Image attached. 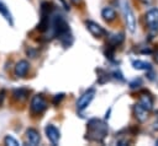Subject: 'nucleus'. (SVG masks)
Listing matches in <instances>:
<instances>
[{
  "label": "nucleus",
  "mask_w": 158,
  "mask_h": 146,
  "mask_svg": "<svg viewBox=\"0 0 158 146\" xmlns=\"http://www.w3.org/2000/svg\"><path fill=\"white\" fill-rule=\"evenodd\" d=\"M153 128H154V130H158V110L156 112V118H154V123H153Z\"/></svg>",
  "instance_id": "obj_22"
},
{
  "label": "nucleus",
  "mask_w": 158,
  "mask_h": 146,
  "mask_svg": "<svg viewBox=\"0 0 158 146\" xmlns=\"http://www.w3.org/2000/svg\"><path fill=\"white\" fill-rule=\"evenodd\" d=\"M0 13H1V15H2V16H4V17H5V18H6V20H7V21H9V22H10L11 25H12V18H11V13H10L9 9H7V7H6V6H5V5H4V4H2L1 1H0Z\"/></svg>",
  "instance_id": "obj_17"
},
{
  "label": "nucleus",
  "mask_w": 158,
  "mask_h": 146,
  "mask_svg": "<svg viewBox=\"0 0 158 146\" xmlns=\"http://www.w3.org/2000/svg\"><path fill=\"white\" fill-rule=\"evenodd\" d=\"M28 93H30L28 90H26V88H19V90H15V91L12 92V96H14V98H15L16 101L23 102V101L27 99Z\"/></svg>",
  "instance_id": "obj_15"
},
{
  "label": "nucleus",
  "mask_w": 158,
  "mask_h": 146,
  "mask_svg": "<svg viewBox=\"0 0 158 146\" xmlns=\"http://www.w3.org/2000/svg\"><path fill=\"white\" fill-rule=\"evenodd\" d=\"M4 144L7 145V146H19V141H17L16 139H14L12 136H10V135L5 136V139H4Z\"/></svg>",
  "instance_id": "obj_18"
},
{
  "label": "nucleus",
  "mask_w": 158,
  "mask_h": 146,
  "mask_svg": "<svg viewBox=\"0 0 158 146\" xmlns=\"http://www.w3.org/2000/svg\"><path fill=\"white\" fill-rule=\"evenodd\" d=\"M123 39H125V34H123L122 32H121V33H118V34H114V36H111V37L109 38L107 45H110V47H112V48L118 47V45H121V44H122Z\"/></svg>",
  "instance_id": "obj_14"
},
{
  "label": "nucleus",
  "mask_w": 158,
  "mask_h": 146,
  "mask_svg": "<svg viewBox=\"0 0 158 146\" xmlns=\"http://www.w3.org/2000/svg\"><path fill=\"white\" fill-rule=\"evenodd\" d=\"M70 1H72V4L75 5V6H79V5H81V2H83V0H70Z\"/></svg>",
  "instance_id": "obj_24"
},
{
  "label": "nucleus",
  "mask_w": 158,
  "mask_h": 146,
  "mask_svg": "<svg viewBox=\"0 0 158 146\" xmlns=\"http://www.w3.org/2000/svg\"><path fill=\"white\" fill-rule=\"evenodd\" d=\"M152 1H153V0H142V2H144L146 5H149Z\"/></svg>",
  "instance_id": "obj_27"
},
{
  "label": "nucleus",
  "mask_w": 158,
  "mask_h": 146,
  "mask_svg": "<svg viewBox=\"0 0 158 146\" xmlns=\"http://www.w3.org/2000/svg\"><path fill=\"white\" fill-rule=\"evenodd\" d=\"M132 65H133V67L137 69V70H151V69H152V67H151V64H148V63H146V61H142V60H135V61L132 63Z\"/></svg>",
  "instance_id": "obj_16"
},
{
  "label": "nucleus",
  "mask_w": 158,
  "mask_h": 146,
  "mask_svg": "<svg viewBox=\"0 0 158 146\" xmlns=\"http://www.w3.org/2000/svg\"><path fill=\"white\" fill-rule=\"evenodd\" d=\"M52 26H53V29H54V34L65 44L68 45V38H70V32H69V26L68 23L65 22V20L60 16V15H56L53 17V21H52Z\"/></svg>",
  "instance_id": "obj_2"
},
{
  "label": "nucleus",
  "mask_w": 158,
  "mask_h": 146,
  "mask_svg": "<svg viewBox=\"0 0 158 146\" xmlns=\"http://www.w3.org/2000/svg\"><path fill=\"white\" fill-rule=\"evenodd\" d=\"M60 2H62V4H63V6H64V9H65V10H68V11H69V6H68V5H67V2H65V1H64V0H60Z\"/></svg>",
  "instance_id": "obj_26"
},
{
  "label": "nucleus",
  "mask_w": 158,
  "mask_h": 146,
  "mask_svg": "<svg viewBox=\"0 0 158 146\" xmlns=\"http://www.w3.org/2000/svg\"><path fill=\"white\" fill-rule=\"evenodd\" d=\"M44 131H46V135H47L48 140H49L53 145H58L59 139H60V133H59V130H58L54 125L48 124V125L44 128Z\"/></svg>",
  "instance_id": "obj_7"
},
{
  "label": "nucleus",
  "mask_w": 158,
  "mask_h": 146,
  "mask_svg": "<svg viewBox=\"0 0 158 146\" xmlns=\"http://www.w3.org/2000/svg\"><path fill=\"white\" fill-rule=\"evenodd\" d=\"M26 137L31 145H38L41 141V135L38 133V130H36L33 128H28L26 130Z\"/></svg>",
  "instance_id": "obj_12"
},
{
  "label": "nucleus",
  "mask_w": 158,
  "mask_h": 146,
  "mask_svg": "<svg viewBox=\"0 0 158 146\" xmlns=\"http://www.w3.org/2000/svg\"><path fill=\"white\" fill-rule=\"evenodd\" d=\"M138 104L139 106H142L146 110H148V112H151L152 109H153V98H152V96H149L148 93H141V96H139V99H138Z\"/></svg>",
  "instance_id": "obj_10"
},
{
  "label": "nucleus",
  "mask_w": 158,
  "mask_h": 146,
  "mask_svg": "<svg viewBox=\"0 0 158 146\" xmlns=\"http://www.w3.org/2000/svg\"><path fill=\"white\" fill-rule=\"evenodd\" d=\"M85 26H86V28L89 29V32H90L94 37H96V38H101L102 36H106V31H105L100 25H98V23L94 22V21H90V20L85 21Z\"/></svg>",
  "instance_id": "obj_6"
},
{
  "label": "nucleus",
  "mask_w": 158,
  "mask_h": 146,
  "mask_svg": "<svg viewBox=\"0 0 158 146\" xmlns=\"http://www.w3.org/2000/svg\"><path fill=\"white\" fill-rule=\"evenodd\" d=\"M153 59H154V61L158 64V49L154 52V54H153Z\"/></svg>",
  "instance_id": "obj_25"
},
{
  "label": "nucleus",
  "mask_w": 158,
  "mask_h": 146,
  "mask_svg": "<svg viewBox=\"0 0 158 146\" xmlns=\"http://www.w3.org/2000/svg\"><path fill=\"white\" fill-rule=\"evenodd\" d=\"M146 25L148 27V29L152 33H157L158 32V9L153 7L151 10H148L146 12Z\"/></svg>",
  "instance_id": "obj_3"
},
{
  "label": "nucleus",
  "mask_w": 158,
  "mask_h": 146,
  "mask_svg": "<svg viewBox=\"0 0 158 146\" xmlns=\"http://www.w3.org/2000/svg\"><path fill=\"white\" fill-rule=\"evenodd\" d=\"M148 113H149V112L146 110V109H144L142 106H139L138 103L133 106V114H135L136 119H137L139 123H143V121L147 120V118H148Z\"/></svg>",
  "instance_id": "obj_11"
},
{
  "label": "nucleus",
  "mask_w": 158,
  "mask_h": 146,
  "mask_svg": "<svg viewBox=\"0 0 158 146\" xmlns=\"http://www.w3.org/2000/svg\"><path fill=\"white\" fill-rule=\"evenodd\" d=\"M63 98H64V93H58V94H56V96L53 97V101H52V102H53V104L57 106V104L60 103V101H62Z\"/></svg>",
  "instance_id": "obj_19"
},
{
  "label": "nucleus",
  "mask_w": 158,
  "mask_h": 146,
  "mask_svg": "<svg viewBox=\"0 0 158 146\" xmlns=\"http://www.w3.org/2000/svg\"><path fill=\"white\" fill-rule=\"evenodd\" d=\"M156 145H158V139H157V141H156Z\"/></svg>",
  "instance_id": "obj_28"
},
{
  "label": "nucleus",
  "mask_w": 158,
  "mask_h": 146,
  "mask_svg": "<svg viewBox=\"0 0 158 146\" xmlns=\"http://www.w3.org/2000/svg\"><path fill=\"white\" fill-rule=\"evenodd\" d=\"M141 83H142V81H141V79H138V80H135L133 82H131V83H130V87H131V88H136V87L141 86Z\"/></svg>",
  "instance_id": "obj_20"
},
{
  "label": "nucleus",
  "mask_w": 158,
  "mask_h": 146,
  "mask_svg": "<svg viewBox=\"0 0 158 146\" xmlns=\"http://www.w3.org/2000/svg\"><path fill=\"white\" fill-rule=\"evenodd\" d=\"M30 69V63L27 60H19L15 65V69H14V72H15V76L17 77H25L27 71Z\"/></svg>",
  "instance_id": "obj_9"
},
{
  "label": "nucleus",
  "mask_w": 158,
  "mask_h": 146,
  "mask_svg": "<svg viewBox=\"0 0 158 146\" xmlns=\"http://www.w3.org/2000/svg\"><path fill=\"white\" fill-rule=\"evenodd\" d=\"M125 18H126V23H127V28L130 32H135L136 29V17L130 7L128 4L125 5Z\"/></svg>",
  "instance_id": "obj_8"
},
{
  "label": "nucleus",
  "mask_w": 158,
  "mask_h": 146,
  "mask_svg": "<svg viewBox=\"0 0 158 146\" xmlns=\"http://www.w3.org/2000/svg\"><path fill=\"white\" fill-rule=\"evenodd\" d=\"M26 53H27V55H30L31 58H36V56H37V52L33 50L32 48H28V49L26 50Z\"/></svg>",
  "instance_id": "obj_21"
},
{
  "label": "nucleus",
  "mask_w": 158,
  "mask_h": 146,
  "mask_svg": "<svg viewBox=\"0 0 158 146\" xmlns=\"http://www.w3.org/2000/svg\"><path fill=\"white\" fill-rule=\"evenodd\" d=\"M47 108V102L44 99V97L42 94H35L31 99V104H30V109L33 114H41L44 112V109Z\"/></svg>",
  "instance_id": "obj_4"
},
{
  "label": "nucleus",
  "mask_w": 158,
  "mask_h": 146,
  "mask_svg": "<svg viewBox=\"0 0 158 146\" xmlns=\"http://www.w3.org/2000/svg\"><path fill=\"white\" fill-rule=\"evenodd\" d=\"M94 96H95V90H94V88H90V90L85 91V92L79 97V99L77 101V108H78V110L85 109V108L90 104V102L93 101Z\"/></svg>",
  "instance_id": "obj_5"
},
{
  "label": "nucleus",
  "mask_w": 158,
  "mask_h": 146,
  "mask_svg": "<svg viewBox=\"0 0 158 146\" xmlns=\"http://www.w3.org/2000/svg\"><path fill=\"white\" fill-rule=\"evenodd\" d=\"M4 98H5V90H1V91H0V106H1L2 102H4Z\"/></svg>",
  "instance_id": "obj_23"
},
{
  "label": "nucleus",
  "mask_w": 158,
  "mask_h": 146,
  "mask_svg": "<svg viewBox=\"0 0 158 146\" xmlns=\"http://www.w3.org/2000/svg\"><path fill=\"white\" fill-rule=\"evenodd\" d=\"M101 16H102V18H104L106 22H112V21L116 18V11H115L112 7L106 6V7H104V9L101 10Z\"/></svg>",
  "instance_id": "obj_13"
},
{
  "label": "nucleus",
  "mask_w": 158,
  "mask_h": 146,
  "mask_svg": "<svg viewBox=\"0 0 158 146\" xmlns=\"http://www.w3.org/2000/svg\"><path fill=\"white\" fill-rule=\"evenodd\" d=\"M107 125L100 120V119H91L88 123V133H86V139L90 141H99L101 142L106 135H107Z\"/></svg>",
  "instance_id": "obj_1"
}]
</instances>
